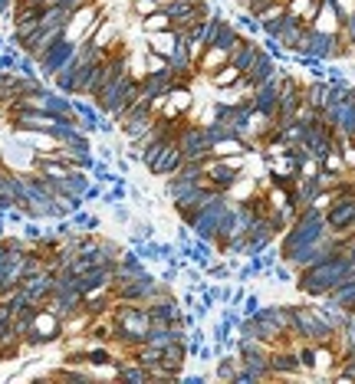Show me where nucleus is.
Wrapping results in <instances>:
<instances>
[{"instance_id": "1", "label": "nucleus", "mask_w": 355, "mask_h": 384, "mask_svg": "<svg viewBox=\"0 0 355 384\" xmlns=\"http://www.w3.org/2000/svg\"><path fill=\"white\" fill-rule=\"evenodd\" d=\"M349 269H352V259L342 253H335V256H329V259H323V263L296 273V289H300L306 299H323L349 276Z\"/></svg>"}, {"instance_id": "2", "label": "nucleus", "mask_w": 355, "mask_h": 384, "mask_svg": "<svg viewBox=\"0 0 355 384\" xmlns=\"http://www.w3.org/2000/svg\"><path fill=\"white\" fill-rule=\"evenodd\" d=\"M329 234V224H326V211H319V207H302L300 217L293 220V227H286L280 234V240H277V246H280V259H290L296 250H302V246L316 243V240H323V236Z\"/></svg>"}, {"instance_id": "3", "label": "nucleus", "mask_w": 355, "mask_h": 384, "mask_svg": "<svg viewBox=\"0 0 355 384\" xmlns=\"http://www.w3.org/2000/svg\"><path fill=\"white\" fill-rule=\"evenodd\" d=\"M112 322H116V339L112 345L122 348L129 355L135 345L148 339V329H151V315L141 302H118L116 299V309H112Z\"/></svg>"}, {"instance_id": "4", "label": "nucleus", "mask_w": 355, "mask_h": 384, "mask_svg": "<svg viewBox=\"0 0 355 384\" xmlns=\"http://www.w3.org/2000/svg\"><path fill=\"white\" fill-rule=\"evenodd\" d=\"M290 339L296 341H312V345H333L335 341V329L323 319V312L316 309V302H306V306H293V329Z\"/></svg>"}, {"instance_id": "5", "label": "nucleus", "mask_w": 355, "mask_h": 384, "mask_svg": "<svg viewBox=\"0 0 355 384\" xmlns=\"http://www.w3.org/2000/svg\"><path fill=\"white\" fill-rule=\"evenodd\" d=\"M56 341H63V319L43 306L33 315V329L23 335V348L33 352V348H46V345H56Z\"/></svg>"}, {"instance_id": "6", "label": "nucleus", "mask_w": 355, "mask_h": 384, "mask_svg": "<svg viewBox=\"0 0 355 384\" xmlns=\"http://www.w3.org/2000/svg\"><path fill=\"white\" fill-rule=\"evenodd\" d=\"M227 207H230V194H221L217 201H211L204 207V211L194 213V220L188 227H191L194 240H201V243H217V230H221V220H224Z\"/></svg>"}, {"instance_id": "7", "label": "nucleus", "mask_w": 355, "mask_h": 384, "mask_svg": "<svg viewBox=\"0 0 355 384\" xmlns=\"http://www.w3.org/2000/svg\"><path fill=\"white\" fill-rule=\"evenodd\" d=\"M76 53H79V43H73V40H66V36H60V40L46 50L40 59H36V66H40V76L43 79H53L63 66H69L76 59Z\"/></svg>"}, {"instance_id": "8", "label": "nucleus", "mask_w": 355, "mask_h": 384, "mask_svg": "<svg viewBox=\"0 0 355 384\" xmlns=\"http://www.w3.org/2000/svg\"><path fill=\"white\" fill-rule=\"evenodd\" d=\"M302 106V83L296 79L293 73H283V83H280V112L273 118V128L286 125L296 118V108Z\"/></svg>"}, {"instance_id": "9", "label": "nucleus", "mask_w": 355, "mask_h": 384, "mask_svg": "<svg viewBox=\"0 0 355 384\" xmlns=\"http://www.w3.org/2000/svg\"><path fill=\"white\" fill-rule=\"evenodd\" d=\"M145 309H148L151 322H181L184 319V302L172 292V286L162 289L158 296H151L148 302H145Z\"/></svg>"}, {"instance_id": "10", "label": "nucleus", "mask_w": 355, "mask_h": 384, "mask_svg": "<svg viewBox=\"0 0 355 384\" xmlns=\"http://www.w3.org/2000/svg\"><path fill=\"white\" fill-rule=\"evenodd\" d=\"M270 374H273V381H280V378H300L302 371V362L296 348L293 345H277V348H270Z\"/></svg>"}, {"instance_id": "11", "label": "nucleus", "mask_w": 355, "mask_h": 384, "mask_svg": "<svg viewBox=\"0 0 355 384\" xmlns=\"http://www.w3.org/2000/svg\"><path fill=\"white\" fill-rule=\"evenodd\" d=\"M326 224H329V230H335V234H345V230L355 224V194L335 191V201L326 207Z\"/></svg>"}, {"instance_id": "12", "label": "nucleus", "mask_w": 355, "mask_h": 384, "mask_svg": "<svg viewBox=\"0 0 355 384\" xmlns=\"http://www.w3.org/2000/svg\"><path fill=\"white\" fill-rule=\"evenodd\" d=\"M286 73V69H283ZM283 73L273 76V79H267V83H260L257 89H253V96H250V106L257 108V112H263V115L277 118V112H280V83H283Z\"/></svg>"}, {"instance_id": "13", "label": "nucleus", "mask_w": 355, "mask_h": 384, "mask_svg": "<svg viewBox=\"0 0 355 384\" xmlns=\"http://www.w3.org/2000/svg\"><path fill=\"white\" fill-rule=\"evenodd\" d=\"M99 13H106L102 0H89V3H83V7H76L73 17H69V23H66L63 36H66V40H73V43H79V40H83V33L89 30V23L96 20Z\"/></svg>"}, {"instance_id": "14", "label": "nucleus", "mask_w": 355, "mask_h": 384, "mask_svg": "<svg viewBox=\"0 0 355 384\" xmlns=\"http://www.w3.org/2000/svg\"><path fill=\"white\" fill-rule=\"evenodd\" d=\"M184 164V155H181V145H178V131L174 135H168V141H165L162 155H158V161L151 164L148 174H158V178H168V174H174V171Z\"/></svg>"}, {"instance_id": "15", "label": "nucleus", "mask_w": 355, "mask_h": 384, "mask_svg": "<svg viewBox=\"0 0 355 384\" xmlns=\"http://www.w3.org/2000/svg\"><path fill=\"white\" fill-rule=\"evenodd\" d=\"M263 46V43H260ZM283 73V66H280V59L273 53H267V50H260V56L253 59V66L247 69V79L253 85H260V83H267V79H273V76H280Z\"/></svg>"}, {"instance_id": "16", "label": "nucleus", "mask_w": 355, "mask_h": 384, "mask_svg": "<svg viewBox=\"0 0 355 384\" xmlns=\"http://www.w3.org/2000/svg\"><path fill=\"white\" fill-rule=\"evenodd\" d=\"M116 364H118V381H125V384H148L151 381V368L135 362L132 355H125V358L118 355Z\"/></svg>"}, {"instance_id": "17", "label": "nucleus", "mask_w": 355, "mask_h": 384, "mask_svg": "<svg viewBox=\"0 0 355 384\" xmlns=\"http://www.w3.org/2000/svg\"><path fill=\"white\" fill-rule=\"evenodd\" d=\"M302 33H306V23H300L293 13H286L283 23H280V33H277V43H280L286 53H293V50H296V43L302 40Z\"/></svg>"}, {"instance_id": "18", "label": "nucleus", "mask_w": 355, "mask_h": 384, "mask_svg": "<svg viewBox=\"0 0 355 384\" xmlns=\"http://www.w3.org/2000/svg\"><path fill=\"white\" fill-rule=\"evenodd\" d=\"M178 43H181V33L178 30H158V33H148V40H145V50L158 56H172L178 50Z\"/></svg>"}, {"instance_id": "19", "label": "nucleus", "mask_w": 355, "mask_h": 384, "mask_svg": "<svg viewBox=\"0 0 355 384\" xmlns=\"http://www.w3.org/2000/svg\"><path fill=\"white\" fill-rule=\"evenodd\" d=\"M224 63H230V53H227V50H221V46H207L204 56H201V59L194 63V73L204 76V79H207V76L217 73V69H221Z\"/></svg>"}, {"instance_id": "20", "label": "nucleus", "mask_w": 355, "mask_h": 384, "mask_svg": "<svg viewBox=\"0 0 355 384\" xmlns=\"http://www.w3.org/2000/svg\"><path fill=\"white\" fill-rule=\"evenodd\" d=\"M260 50H263V46H260L257 40H250V36H244V43H240V46H237L234 53H230V63H234L237 69H240V73L247 76V69H250V66H253V59H257V56H260Z\"/></svg>"}, {"instance_id": "21", "label": "nucleus", "mask_w": 355, "mask_h": 384, "mask_svg": "<svg viewBox=\"0 0 355 384\" xmlns=\"http://www.w3.org/2000/svg\"><path fill=\"white\" fill-rule=\"evenodd\" d=\"M244 43V33L237 30L234 20H221V27H217V36L211 46H221V50H227V53H234L237 46Z\"/></svg>"}, {"instance_id": "22", "label": "nucleus", "mask_w": 355, "mask_h": 384, "mask_svg": "<svg viewBox=\"0 0 355 384\" xmlns=\"http://www.w3.org/2000/svg\"><path fill=\"white\" fill-rule=\"evenodd\" d=\"M240 355L237 352H224V355H217V368H214V378L217 381H224V384H234L237 371H240Z\"/></svg>"}, {"instance_id": "23", "label": "nucleus", "mask_w": 355, "mask_h": 384, "mask_svg": "<svg viewBox=\"0 0 355 384\" xmlns=\"http://www.w3.org/2000/svg\"><path fill=\"white\" fill-rule=\"evenodd\" d=\"M92 43H96L99 50H116L118 43V27H116V20H112V17H106V20L99 23V30L92 33Z\"/></svg>"}, {"instance_id": "24", "label": "nucleus", "mask_w": 355, "mask_h": 384, "mask_svg": "<svg viewBox=\"0 0 355 384\" xmlns=\"http://www.w3.org/2000/svg\"><path fill=\"white\" fill-rule=\"evenodd\" d=\"M286 13H293L300 23L312 27L316 13H319V0H286Z\"/></svg>"}, {"instance_id": "25", "label": "nucleus", "mask_w": 355, "mask_h": 384, "mask_svg": "<svg viewBox=\"0 0 355 384\" xmlns=\"http://www.w3.org/2000/svg\"><path fill=\"white\" fill-rule=\"evenodd\" d=\"M240 79H244V73H240L234 63H224L221 69H217V73L207 76V83L214 85V89H230V85H237Z\"/></svg>"}, {"instance_id": "26", "label": "nucleus", "mask_w": 355, "mask_h": 384, "mask_svg": "<svg viewBox=\"0 0 355 384\" xmlns=\"http://www.w3.org/2000/svg\"><path fill=\"white\" fill-rule=\"evenodd\" d=\"M139 27L145 36H148V33H158V30H172V17L165 10H158V13H151V17H141Z\"/></svg>"}, {"instance_id": "27", "label": "nucleus", "mask_w": 355, "mask_h": 384, "mask_svg": "<svg viewBox=\"0 0 355 384\" xmlns=\"http://www.w3.org/2000/svg\"><path fill=\"white\" fill-rule=\"evenodd\" d=\"M69 224H73L76 234H96L99 217H96V213H86V211H76L73 217H69Z\"/></svg>"}, {"instance_id": "28", "label": "nucleus", "mask_w": 355, "mask_h": 384, "mask_svg": "<svg viewBox=\"0 0 355 384\" xmlns=\"http://www.w3.org/2000/svg\"><path fill=\"white\" fill-rule=\"evenodd\" d=\"M263 309H267L270 319H273L283 332H286V335H290V329H293V306H263Z\"/></svg>"}, {"instance_id": "29", "label": "nucleus", "mask_w": 355, "mask_h": 384, "mask_svg": "<svg viewBox=\"0 0 355 384\" xmlns=\"http://www.w3.org/2000/svg\"><path fill=\"white\" fill-rule=\"evenodd\" d=\"M168 69H172L168 56H158V53H151V50H145V76H158V73H168Z\"/></svg>"}, {"instance_id": "30", "label": "nucleus", "mask_w": 355, "mask_h": 384, "mask_svg": "<svg viewBox=\"0 0 355 384\" xmlns=\"http://www.w3.org/2000/svg\"><path fill=\"white\" fill-rule=\"evenodd\" d=\"M319 164H323V171H333V174H349V168H345V161H342V155H339V148L329 151V155H326Z\"/></svg>"}, {"instance_id": "31", "label": "nucleus", "mask_w": 355, "mask_h": 384, "mask_svg": "<svg viewBox=\"0 0 355 384\" xmlns=\"http://www.w3.org/2000/svg\"><path fill=\"white\" fill-rule=\"evenodd\" d=\"M155 236V227L145 224V220H132V246L145 243V240H151Z\"/></svg>"}, {"instance_id": "32", "label": "nucleus", "mask_w": 355, "mask_h": 384, "mask_svg": "<svg viewBox=\"0 0 355 384\" xmlns=\"http://www.w3.org/2000/svg\"><path fill=\"white\" fill-rule=\"evenodd\" d=\"M132 10H135V17H151V13H158L162 10V3L158 0H132Z\"/></svg>"}, {"instance_id": "33", "label": "nucleus", "mask_w": 355, "mask_h": 384, "mask_svg": "<svg viewBox=\"0 0 355 384\" xmlns=\"http://www.w3.org/2000/svg\"><path fill=\"white\" fill-rule=\"evenodd\" d=\"M234 384H260V378H257L253 371H250V368H244V364H240V371H237Z\"/></svg>"}, {"instance_id": "34", "label": "nucleus", "mask_w": 355, "mask_h": 384, "mask_svg": "<svg viewBox=\"0 0 355 384\" xmlns=\"http://www.w3.org/2000/svg\"><path fill=\"white\" fill-rule=\"evenodd\" d=\"M260 306H263V302H260V296H247L244 299V315H253V312H260Z\"/></svg>"}, {"instance_id": "35", "label": "nucleus", "mask_w": 355, "mask_h": 384, "mask_svg": "<svg viewBox=\"0 0 355 384\" xmlns=\"http://www.w3.org/2000/svg\"><path fill=\"white\" fill-rule=\"evenodd\" d=\"M335 7L342 10V17H349V13H355V0H335Z\"/></svg>"}, {"instance_id": "36", "label": "nucleus", "mask_w": 355, "mask_h": 384, "mask_svg": "<svg viewBox=\"0 0 355 384\" xmlns=\"http://www.w3.org/2000/svg\"><path fill=\"white\" fill-rule=\"evenodd\" d=\"M13 319V312H11V306L7 302H0V325H7V322Z\"/></svg>"}, {"instance_id": "37", "label": "nucleus", "mask_w": 355, "mask_h": 384, "mask_svg": "<svg viewBox=\"0 0 355 384\" xmlns=\"http://www.w3.org/2000/svg\"><path fill=\"white\" fill-rule=\"evenodd\" d=\"M184 384H204V374H181Z\"/></svg>"}, {"instance_id": "38", "label": "nucleus", "mask_w": 355, "mask_h": 384, "mask_svg": "<svg viewBox=\"0 0 355 384\" xmlns=\"http://www.w3.org/2000/svg\"><path fill=\"white\" fill-rule=\"evenodd\" d=\"M158 3H162V10H165V7H168V3H172V0H158Z\"/></svg>"}, {"instance_id": "39", "label": "nucleus", "mask_w": 355, "mask_h": 384, "mask_svg": "<svg viewBox=\"0 0 355 384\" xmlns=\"http://www.w3.org/2000/svg\"><path fill=\"white\" fill-rule=\"evenodd\" d=\"M352 269H355V259H352Z\"/></svg>"}]
</instances>
